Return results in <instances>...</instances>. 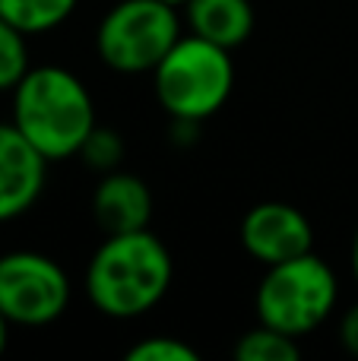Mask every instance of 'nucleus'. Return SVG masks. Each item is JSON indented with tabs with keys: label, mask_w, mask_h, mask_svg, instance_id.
<instances>
[{
	"label": "nucleus",
	"mask_w": 358,
	"mask_h": 361,
	"mask_svg": "<svg viewBox=\"0 0 358 361\" xmlns=\"http://www.w3.org/2000/svg\"><path fill=\"white\" fill-rule=\"evenodd\" d=\"M349 267H352V279H355V286H358V228H355V235H352V250H349Z\"/></svg>",
	"instance_id": "17"
},
{
	"label": "nucleus",
	"mask_w": 358,
	"mask_h": 361,
	"mask_svg": "<svg viewBox=\"0 0 358 361\" xmlns=\"http://www.w3.org/2000/svg\"><path fill=\"white\" fill-rule=\"evenodd\" d=\"M152 89L171 121L203 124L219 114L235 89L232 51L184 32L152 70Z\"/></svg>",
	"instance_id": "3"
},
{
	"label": "nucleus",
	"mask_w": 358,
	"mask_h": 361,
	"mask_svg": "<svg viewBox=\"0 0 358 361\" xmlns=\"http://www.w3.org/2000/svg\"><path fill=\"white\" fill-rule=\"evenodd\" d=\"M232 355L238 361H295L302 355V345H298L295 336L273 330V326L257 320V326H251L247 333L238 336Z\"/></svg>",
	"instance_id": "12"
},
{
	"label": "nucleus",
	"mask_w": 358,
	"mask_h": 361,
	"mask_svg": "<svg viewBox=\"0 0 358 361\" xmlns=\"http://www.w3.org/2000/svg\"><path fill=\"white\" fill-rule=\"evenodd\" d=\"M80 0H0V16L25 35H44L63 25Z\"/></svg>",
	"instance_id": "11"
},
{
	"label": "nucleus",
	"mask_w": 358,
	"mask_h": 361,
	"mask_svg": "<svg viewBox=\"0 0 358 361\" xmlns=\"http://www.w3.org/2000/svg\"><path fill=\"white\" fill-rule=\"evenodd\" d=\"M73 298L70 276L54 257L10 250L0 257V314L13 326H48Z\"/></svg>",
	"instance_id": "6"
},
{
	"label": "nucleus",
	"mask_w": 358,
	"mask_h": 361,
	"mask_svg": "<svg viewBox=\"0 0 358 361\" xmlns=\"http://www.w3.org/2000/svg\"><path fill=\"white\" fill-rule=\"evenodd\" d=\"M238 238L245 254L260 267H276V263L314 250L311 219L298 206L283 203V200H266L247 209L241 219Z\"/></svg>",
	"instance_id": "7"
},
{
	"label": "nucleus",
	"mask_w": 358,
	"mask_h": 361,
	"mask_svg": "<svg viewBox=\"0 0 358 361\" xmlns=\"http://www.w3.org/2000/svg\"><path fill=\"white\" fill-rule=\"evenodd\" d=\"M184 25L194 35L235 51L254 32V6L251 0H187Z\"/></svg>",
	"instance_id": "10"
},
{
	"label": "nucleus",
	"mask_w": 358,
	"mask_h": 361,
	"mask_svg": "<svg viewBox=\"0 0 358 361\" xmlns=\"http://www.w3.org/2000/svg\"><path fill=\"white\" fill-rule=\"evenodd\" d=\"M184 35L175 4L165 0H118L95 29V51L114 73H152L171 44Z\"/></svg>",
	"instance_id": "5"
},
{
	"label": "nucleus",
	"mask_w": 358,
	"mask_h": 361,
	"mask_svg": "<svg viewBox=\"0 0 358 361\" xmlns=\"http://www.w3.org/2000/svg\"><path fill=\"white\" fill-rule=\"evenodd\" d=\"M29 70V35L0 16V92H13Z\"/></svg>",
	"instance_id": "13"
},
{
	"label": "nucleus",
	"mask_w": 358,
	"mask_h": 361,
	"mask_svg": "<svg viewBox=\"0 0 358 361\" xmlns=\"http://www.w3.org/2000/svg\"><path fill=\"white\" fill-rule=\"evenodd\" d=\"M48 159L16 130V124H0V225L25 216L48 180Z\"/></svg>",
	"instance_id": "8"
},
{
	"label": "nucleus",
	"mask_w": 358,
	"mask_h": 361,
	"mask_svg": "<svg viewBox=\"0 0 358 361\" xmlns=\"http://www.w3.org/2000/svg\"><path fill=\"white\" fill-rule=\"evenodd\" d=\"M80 159L92 171L108 175V171H114L121 165V159H124V140H121V133L111 130V127L95 124V130L89 133L86 143H82Z\"/></svg>",
	"instance_id": "14"
},
{
	"label": "nucleus",
	"mask_w": 358,
	"mask_h": 361,
	"mask_svg": "<svg viewBox=\"0 0 358 361\" xmlns=\"http://www.w3.org/2000/svg\"><path fill=\"white\" fill-rule=\"evenodd\" d=\"M13 124L48 162L80 156L95 130V102L86 82L67 67H32L13 89Z\"/></svg>",
	"instance_id": "2"
},
{
	"label": "nucleus",
	"mask_w": 358,
	"mask_h": 361,
	"mask_svg": "<svg viewBox=\"0 0 358 361\" xmlns=\"http://www.w3.org/2000/svg\"><path fill=\"white\" fill-rule=\"evenodd\" d=\"M127 361H197V349L175 336H146L124 352Z\"/></svg>",
	"instance_id": "15"
},
{
	"label": "nucleus",
	"mask_w": 358,
	"mask_h": 361,
	"mask_svg": "<svg viewBox=\"0 0 358 361\" xmlns=\"http://www.w3.org/2000/svg\"><path fill=\"white\" fill-rule=\"evenodd\" d=\"M10 320L4 317V314H0V355H4V349H6V343H10Z\"/></svg>",
	"instance_id": "18"
},
{
	"label": "nucleus",
	"mask_w": 358,
	"mask_h": 361,
	"mask_svg": "<svg viewBox=\"0 0 358 361\" xmlns=\"http://www.w3.org/2000/svg\"><path fill=\"white\" fill-rule=\"evenodd\" d=\"M171 279V250L149 228H137L108 235L92 250L82 288L99 314L111 320H137L168 295Z\"/></svg>",
	"instance_id": "1"
},
{
	"label": "nucleus",
	"mask_w": 358,
	"mask_h": 361,
	"mask_svg": "<svg viewBox=\"0 0 358 361\" xmlns=\"http://www.w3.org/2000/svg\"><path fill=\"white\" fill-rule=\"evenodd\" d=\"M336 333H340L342 349H346L349 355H355V358H358V301H352V305H349L346 311H342Z\"/></svg>",
	"instance_id": "16"
},
{
	"label": "nucleus",
	"mask_w": 358,
	"mask_h": 361,
	"mask_svg": "<svg viewBox=\"0 0 358 361\" xmlns=\"http://www.w3.org/2000/svg\"><path fill=\"white\" fill-rule=\"evenodd\" d=\"M165 4H175V6H184V4H187V0H165Z\"/></svg>",
	"instance_id": "19"
},
{
	"label": "nucleus",
	"mask_w": 358,
	"mask_h": 361,
	"mask_svg": "<svg viewBox=\"0 0 358 361\" xmlns=\"http://www.w3.org/2000/svg\"><path fill=\"white\" fill-rule=\"evenodd\" d=\"M92 216L105 235L149 228L152 219V190L140 175L130 171H108L92 190Z\"/></svg>",
	"instance_id": "9"
},
{
	"label": "nucleus",
	"mask_w": 358,
	"mask_h": 361,
	"mask_svg": "<svg viewBox=\"0 0 358 361\" xmlns=\"http://www.w3.org/2000/svg\"><path fill=\"white\" fill-rule=\"evenodd\" d=\"M340 305V276L314 250L266 267L254 295L257 320L302 339L321 330Z\"/></svg>",
	"instance_id": "4"
}]
</instances>
